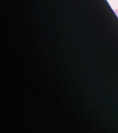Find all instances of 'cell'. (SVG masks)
<instances>
[{
	"instance_id": "6da1fadb",
	"label": "cell",
	"mask_w": 118,
	"mask_h": 133,
	"mask_svg": "<svg viewBox=\"0 0 118 133\" xmlns=\"http://www.w3.org/2000/svg\"><path fill=\"white\" fill-rule=\"evenodd\" d=\"M115 13L117 15V16H118V10H115Z\"/></svg>"
}]
</instances>
